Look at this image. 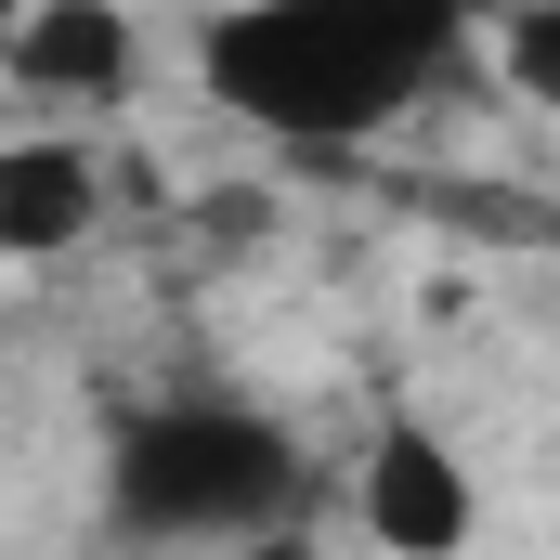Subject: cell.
Wrapping results in <instances>:
<instances>
[{
  "mask_svg": "<svg viewBox=\"0 0 560 560\" xmlns=\"http://www.w3.org/2000/svg\"><path fill=\"white\" fill-rule=\"evenodd\" d=\"M456 66H469V0H235L196 39L209 105L287 156H365Z\"/></svg>",
  "mask_w": 560,
  "mask_h": 560,
  "instance_id": "cell-1",
  "label": "cell"
},
{
  "mask_svg": "<svg viewBox=\"0 0 560 560\" xmlns=\"http://www.w3.org/2000/svg\"><path fill=\"white\" fill-rule=\"evenodd\" d=\"M300 522H313V456L261 405L183 392V405H131L105 430V535L143 548V560L287 548Z\"/></svg>",
  "mask_w": 560,
  "mask_h": 560,
  "instance_id": "cell-2",
  "label": "cell"
},
{
  "mask_svg": "<svg viewBox=\"0 0 560 560\" xmlns=\"http://www.w3.org/2000/svg\"><path fill=\"white\" fill-rule=\"evenodd\" d=\"M352 522L378 535L392 560H456L482 535V495H469V456L443 443V430H378V456H365V482H352Z\"/></svg>",
  "mask_w": 560,
  "mask_h": 560,
  "instance_id": "cell-3",
  "label": "cell"
},
{
  "mask_svg": "<svg viewBox=\"0 0 560 560\" xmlns=\"http://www.w3.org/2000/svg\"><path fill=\"white\" fill-rule=\"evenodd\" d=\"M0 66H13L26 105H118L143 79V39H131L118 0H26L13 39H0Z\"/></svg>",
  "mask_w": 560,
  "mask_h": 560,
  "instance_id": "cell-4",
  "label": "cell"
},
{
  "mask_svg": "<svg viewBox=\"0 0 560 560\" xmlns=\"http://www.w3.org/2000/svg\"><path fill=\"white\" fill-rule=\"evenodd\" d=\"M105 222V170L79 143H0V248L13 261H52Z\"/></svg>",
  "mask_w": 560,
  "mask_h": 560,
  "instance_id": "cell-5",
  "label": "cell"
},
{
  "mask_svg": "<svg viewBox=\"0 0 560 560\" xmlns=\"http://www.w3.org/2000/svg\"><path fill=\"white\" fill-rule=\"evenodd\" d=\"M495 66L522 105H560V0H509L495 13Z\"/></svg>",
  "mask_w": 560,
  "mask_h": 560,
  "instance_id": "cell-6",
  "label": "cell"
},
{
  "mask_svg": "<svg viewBox=\"0 0 560 560\" xmlns=\"http://www.w3.org/2000/svg\"><path fill=\"white\" fill-rule=\"evenodd\" d=\"M235 560H313V548H235Z\"/></svg>",
  "mask_w": 560,
  "mask_h": 560,
  "instance_id": "cell-7",
  "label": "cell"
},
{
  "mask_svg": "<svg viewBox=\"0 0 560 560\" xmlns=\"http://www.w3.org/2000/svg\"><path fill=\"white\" fill-rule=\"evenodd\" d=\"M196 13H235V0H196Z\"/></svg>",
  "mask_w": 560,
  "mask_h": 560,
  "instance_id": "cell-8",
  "label": "cell"
}]
</instances>
